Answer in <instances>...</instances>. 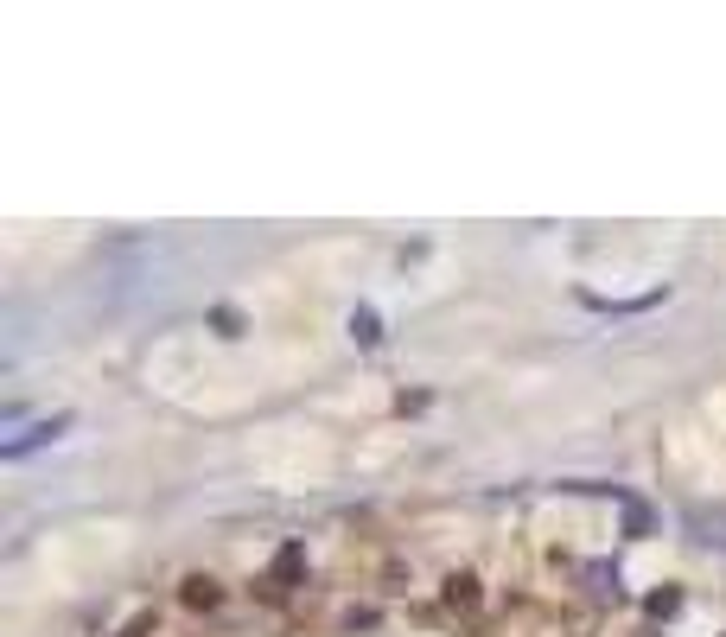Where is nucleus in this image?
Returning <instances> with one entry per match:
<instances>
[{"mask_svg":"<svg viewBox=\"0 0 726 637\" xmlns=\"http://www.w3.org/2000/svg\"><path fill=\"white\" fill-rule=\"evenodd\" d=\"M351 338L357 344H376V338H383V319H376L370 306H357V313H351Z\"/></svg>","mask_w":726,"mask_h":637,"instance_id":"39448f33","label":"nucleus"},{"mask_svg":"<svg viewBox=\"0 0 726 637\" xmlns=\"http://www.w3.org/2000/svg\"><path fill=\"white\" fill-rule=\"evenodd\" d=\"M446 599H453V606H472V599H478V580L472 574H453V580H446Z\"/></svg>","mask_w":726,"mask_h":637,"instance_id":"423d86ee","label":"nucleus"},{"mask_svg":"<svg viewBox=\"0 0 726 637\" xmlns=\"http://www.w3.org/2000/svg\"><path fill=\"white\" fill-rule=\"evenodd\" d=\"M64 427H71V415H51V421H39V427H26L20 440H7V446H0V453H7V459H26L32 446H51V440L64 434Z\"/></svg>","mask_w":726,"mask_h":637,"instance_id":"f03ea898","label":"nucleus"},{"mask_svg":"<svg viewBox=\"0 0 726 637\" xmlns=\"http://www.w3.org/2000/svg\"><path fill=\"white\" fill-rule=\"evenodd\" d=\"M211 599H217L211 580H185V606H211Z\"/></svg>","mask_w":726,"mask_h":637,"instance_id":"1a4fd4ad","label":"nucleus"},{"mask_svg":"<svg viewBox=\"0 0 726 637\" xmlns=\"http://www.w3.org/2000/svg\"><path fill=\"white\" fill-rule=\"evenodd\" d=\"M682 523L695 529V542H701V548H726V504H714V510H707V504H688Z\"/></svg>","mask_w":726,"mask_h":637,"instance_id":"f257e3e1","label":"nucleus"},{"mask_svg":"<svg viewBox=\"0 0 726 637\" xmlns=\"http://www.w3.org/2000/svg\"><path fill=\"white\" fill-rule=\"evenodd\" d=\"M300 567H306V548H300V542H287L281 555H274V580L287 587V580H300Z\"/></svg>","mask_w":726,"mask_h":637,"instance_id":"20e7f679","label":"nucleus"},{"mask_svg":"<svg viewBox=\"0 0 726 637\" xmlns=\"http://www.w3.org/2000/svg\"><path fill=\"white\" fill-rule=\"evenodd\" d=\"M153 631V612H141V618H128V631H121V637H147Z\"/></svg>","mask_w":726,"mask_h":637,"instance_id":"9d476101","label":"nucleus"},{"mask_svg":"<svg viewBox=\"0 0 726 637\" xmlns=\"http://www.w3.org/2000/svg\"><path fill=\"white\" fill-rule=\"evenodd\" d=\"M625 536H650V510L637 504V497L625 504Z\"/></svg>","mask_w":726,"mask_h":637,"instance_id":"0eeeda50","label":"nucleus"},{"mask_svg":"<svg viewBox=\"0 0 726 637\" xmlns=\"http://www.w3.org/2000/svg\"><path fill=\"white\" fill-rule=\"evenodd\" d=\"M586 593H599V599H625V580H618V567H612V561H586Z\"/></svg>","mask_w":726,"mask_h":637,"instance_id":"7ed1b4c3","label":"nucleus"},{"mask_svg":"<svg viewBox=\"0 0 726 637\" xmlns=\"http://www.w3.org/2000/svg\"><path fill=\"white\" fill-rule=\"evenodd\" d=\"M669 612H682V593H676V587L650 593V618H669Z\"/></svg>","mask_w":726,"mask_h":637,"instance_id":"6e6552de","label":"nucleus"}]
</instances>
